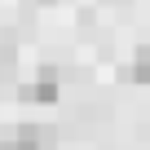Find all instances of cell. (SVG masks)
Returning a JSON list of instances; mask_svg holds the SVG:
<instances>
[{"label":"cell","instance_id":"cell-3","mask_svg":"<svg viewBox=\"0 0 150 150\" xmlns=\"http://www.w3.org/2000/svg\"><path fill=\"white\" fill-rule=\"evenodd\" d=\"M128 75H132L137 84H150V44H141V49H137V57H132V71H128Z\"/></svg>","mask_w":150,"mask_h":150},{"label":"cell","instance_id":"cell-1","mask_svg":"<svg viewBox=\"0 0 150 150\" xmlns=\"http://www.w3.org/2000/svg\"><path fill=\"white\" fill-rule=\"evenodd\" d=\"M53 146H57V132L44 124H18L0 141V150H53Z\"/></svg>","mask_w":150,"mask_h":150},{"label":"cell","instance_id":"cell-2","mask_svg":"<svg viewBox=\"0 0 150 150\" xmlns=\"http://www.w3.org/2000/svg\"><path fill=\"white\" fill-rule=\"evenodd\" d=\"M62 93V71L57 66H40V75L22 88V102H57Z\"/></svg>","mask_w":150,"mask_h":150},{"label":"cell","instance_id":"cell-4","mask_svg":"<svg viewBox=\"0 0 150 150\" xmlns=\"http://www.w3.org/2000/svg\"><path fill=\"white\" fill-rule=\"evenodd\" d=\"M9 66H13V53L0 57V88H5V80H9Z\"/></svg>","mask_w":150,"mask_h":150}]
</instances>
